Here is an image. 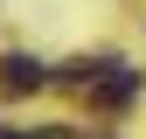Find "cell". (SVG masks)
Wrapping results in <instances>:
<instances>
[{"instance_id":"cell-2","label":"cell","mask_w":146,"mask_h":139,"mask_svg":"<svg viewBox=\"0 0 146 139\" xmlns=\"http://www.w3.org/2000/svg\"><path fill=\"white\" fill-rule=\"evenodd\" d=\"M132 97H139V70H125V63L90 83V104H104V111H118V104H132Z\"/></svg>"},{"instance_id":"cell-3","label":"cell","mask_w":146,"mask_h":139,"mask_svg":"<svg viewBox=\"0 0 146 139\" xmlns=\"http://www.w3.org/2000/svg\"><path fill=\"white\" fill-rule=\"evenodd\" d=\"M111 70H118L111 56H77V63H63L56 77H63V83H77V91H90V83H98V77H111Z\"/></svg>"},{"instance_id":"cell-1","label":"cell","mask_w":146,"mask_h":139,"mask_svg":"<svg viewBox=\"0 0 146 139\" xmlns=\"http://www.w3.org/2000/svg\"><path fill=\"white\" fill-rule=\"evenodd\" d=\"M49 83V63H35V56H0V91L7 97H28V91H42Z\"/></svg>"}]
</instances>
